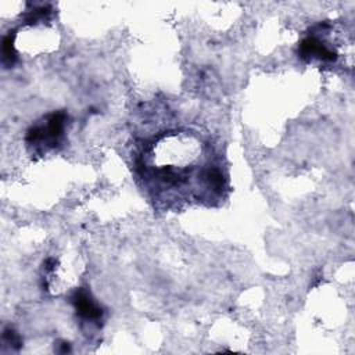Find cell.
I'll list each match as a JSON object with an SVG mask.
<instances>
[{"label":"cell","mask_w":355,"mask_h":355,"mask_svg":"<svg viewBox=\"0 0 355 355\" xmlns=\"http://www.w3.org/2000/svg\"><path fill=\"white\" fill-rule=\"evenodd\" d=\"M65 121L67 114L62 111L50 114L46 118V123L35 126L28 132V144L33 147H54L64 133Z\"/></svg>","instance_id":"1"},{"label":"cell","mask_w":355,"mask_h":355,"mask_svg":"<svg viewBox=\"0 0 355 355\" xmlns=\"http://www.w3.org/2000/svg\"><path fill=\"white\" fill-rule=\"evenodd\" d=\"M73 306L78 315L90 322H98L103 318V309L97 305V302L90 297V294L85 290H79L72 297Z\"/></svg>","instance_id":"2"},{"label":"cell","mask_w":355,"mask_h":355,"mask_svg":"<svg viewBox=\"0 0 355 355\" xmlns=\"http://www.w3.org/2000/svg\"><path fill=\"white\" fill-rule=\"evenodd\" d=\"M300 53L302 57H313L322 61H334L337 58V53L315 36L305 37L301 42Z\"/></svg>","instance_id":"3"}]
</instances>
